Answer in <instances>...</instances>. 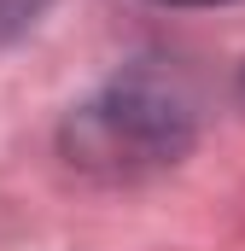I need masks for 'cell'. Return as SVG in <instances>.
<instances>
[{"label": "cell", "mask_w": 245, "mask_h": 251, "mask_svg": "<svg viewBox=\"0 0 245 251\" xmlns=\"http://www.w3.org/2000/svg\"><path fill=\"white\" fill-rule=\"evenodd\" d=\"M41 12H47V0H0V41L18 35V29H29Z\"/></svg>", "instance_id": "2"}, {"label": "cell", "mask_w": 245, "mask_h": 251, "mask_svg": "<svg viewBox=\"0 0 245 251\" xmlns=\"http://www.w3.org/2000/svg\"><path fill=\"white\" fill-rule=\"evenodd\" d=\"M187 134H193V111L181 94L158 76H128L70 117L64 146H70V164L94 176H140V170L175 164Z\"/></svg>", "instance_id": "1"}, {"label": "cell", "mask_w": 245, "mask_h": 251, "mask_svg": "<svg viewBox=\"0 0 245 251\" xmlns=\"http://www.w3.org/2000/svg\"><path fill=\"white\" fill-rule=\"evenodd\" d=\"M175 6H216V0H175Z\"/></svg>", "instance_id": "3"}]
</instances>
